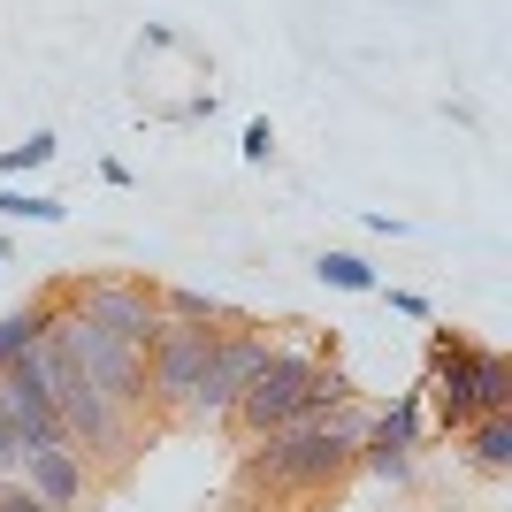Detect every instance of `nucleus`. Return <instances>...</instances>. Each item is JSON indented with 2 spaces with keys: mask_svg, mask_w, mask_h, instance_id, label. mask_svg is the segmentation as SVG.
<instances>
[{
  "mask_svg": "<svg viewBox=\"0 0 512 512\" xmlns=\"http://www.w3.org/2000/svg\"><path fill=\"white\" fill-rule=\"evenodd\" d=\"M360 428H367V406H360V398H344L329 421H299V428H276V436L245 444L237 482H245V490H268V497H321V490H337L344 474H352V459H360Z\"/></svg>",
  "mask_w": 512,
  "mask_h": 512,
  "instance_id": "obj_1",
  "label": "nucleus"
},
{
  "mask_svg": "<svg viewBox=\"0 0 512 512\" xmlns=\"http://www.w3.org/2000/svg\"><path fill=\"white\" fill-rule=\"evenodd\" d=\"M344 398H360V390H352V375H344L337 360H321L314 344L268 337V360H260V375L245 383V398L230 406V428L245 444H260V436H276V428L329 421Z\"/></svg>",
  "mask_w": 512,
  "mask_h": 512,
  "instance_id": "obj_2",
  "label": "nucleus"
},
{
  "mask_svg": "<svg viewBox=\"0 0 512 512\" xmlns=\"http://www.w3.org/2000/svg\"><path fill=\"white\" fill-rule=\"evenodd\" d=\"M39 375H46V398H54V413H62V436L85 459H123L130 451V436H138V421L130 413H115L107 406V390L85 375V360L69 352V337H62V321H54V306H46V337H39Z\"/></svg>",
  "mask_w": 512,
  "mask_h": 512,
  "instance_id": "obj_3",
  "label": "nucleus"
},
{
  "mask_svg": "<svg viewBox=\"0 0 512 512\" xmlns=\"http://www.w3.org/2000/svg\"><path fill=\"white\" fill-rule=\"evenodd\" d=\"M69 306H77L100 337L130 344V352H146V344L161 337V283H146V276H92V283L69 291Z\"/></svg>",
  "mask_w": 512,
  "mask_h": 512,
  "instance_id": "obj_4",
  "label": "nucleus"
},
{
  "mask_svg": "<svg viewBox=\"0 0 512 512\" xmlns=\"http://www.w3.org/2000/svg\"><path fill=\"white\" fill-rule=\"evenodd\" d=\"M482 352H490V344H467V337H451V329L428 337L421 406H436V428H444V436L482 421V398H474V390H482Z\"/></svg>",
  "mask_w": 512,
  "mask_h": 512,
  "instance_id": "obj_5",
  "label": "nucleus"
},
{
  "mask_svg": "<svg viewBox=\"0 0 512 512\" xmlns=\"http://www.w3.org/2000/svg\"><path fill=\"white\" fill-rule=\"evenodd\" d=\"M260 360H268V329H253V321H230V329L214 337V360H207V375H199V390H192V406H184V421L222 428V421H230V406L245 398V383L260 375Z\"/></svg>",
  "mask_w": 512,
  "mask_h": 512,
  "instance_id": "obj_6",
  "label": "nucleus"
},
{
  "mask_svg": "<svg viewBox=\"0 0 512 512\" xmlns=\"http://www.w3.org/2000/svg\"><path fill=\"white\" fill-rule=\"evenodd\" d=\"M222 329H230V321H222ZM222 329H176V321H161V337L146 344V398L161 413L192 406V390H199V375H207L214 337H222Z\"/></svg>",
  "mask_w": 512,
  "mask_h": 512,
  "instance_id": "obj_7",
  "label": "nucleus"
},
{
  "mask_svg": "<svg viewBox=\"0 0 512 512\" xmlns=\"http://www.w3.org/2000/svg\"><path fill=\"white\" fill-rule=\"evenodd\" d=\"M16 482L39 497L46 512H77L85 490H92V459L77 444H46V451H31V459L16 467Z\"/></svg>",
  "mask_w": 512,
  "mask_h": 512,
  "instance_id": "obj_8",
  "label": "nucleus"
},
{
  "mask_svg": "<svg viewBox=\"0 0 512 512\" xmlns=\"http://www.w3.org/2000/svg\"><path fill=\"white\" fill-rule=\"evenodd\" d=\"M46 306H54V299H31V306H16V314H0V367H16V360H31V352H39Z\"/></svg>",
  "mask_w": 512,
  "mask_h": 512,
  "instance_id": "obj_9",
  "label": "nucleus"
},
{
  "mask_svg": "<svg viewBox=\"0 0 512 512\" xmlns=\"http://www.w3.org/2000/svg\"><path fill=\"white\" fill-rule=\"evenodd\" d=\"M161 321H176V329H222V299L214 291H184V283H161Z\"/></svg>",
  "mask_w": 512,
  "mask_h": 512,
  "instance_id": "obj_10",
  "label": "nucleus"
},
{
  "mask_svg": "<svg viewBox=\"0 0 512 512\" xmlns=\"http://www.w3.org/2000/svg\"><path fill=\"white\" fill-rule=\"evenodd\" d=\"M459 436H467V451H474L482 474H512V413H490V421L459 428Z\"/></svg>",
  "mask_w": 512,
  "mask_h": 512,
  "instance_id": "obj_11",
  "label": "nucleus"
},
{
  "mask_svg": "<svg viewBox=\"0 0 512 512\" xmlns=\"http://www.w3.org/2000/svg\"><path fill=\"white\" fill-rule=\"evenodd\" d=\"M314 276L329 283V291H383V276H375V268H367L360 253H337V245H329V253L314 260Z\"/></svg>",
  "mask_w": 512,
  "mask_h": 512,
  "instance_id": "obj_12",
  "label": "nucleus"
},
{
  "mask_svg": "<svg viewBox=\"0 0 512 512\" xmlns=\"http://www.w3.org/2000/svg\"><path fill=\"white\" fill-rule=\"evenodd\" d=\"M54 153H62V138H54V130H31L23 146H0V176H31V169H46Z\"/></svg>",
  "mask_w": 512,
  "mask_h": 512,
  "instance_id": "obj_13",
  "label": "nucleus"
},
{
  "mask_svg": "<svg viewBox=\"0 0 512 512\" xmlns=\"http://www.w3.org/2000/svg\"><path fill=\"white\" fill-rule=\"evenodd\" d=\"M474 398H482V421H490V413H512V360L505 352H482V390H474Z\"/></svg>",
  "mask_w": 512,
  "mask_h": 512,
  "instance_id": "obj_14",
  "label": "nucleus"
},
{
  "mask_svg": "<svg viewBox=\"0 0 512 512\" xmlns=\"http://www.w3.org/2000/svg\"><path fill=\"white\" fill-rule=\"evenodd\" d=\"M0 214L8 222H62V199H46V192H16V184H0Z\"/></svg>",
  "mask_w": 512,
  "mask_h": 512,
  "instance_id": "obj_15",
  "label": "nucleus"
},
{
  "mask_svg": "<svg viewBox=\"0 0 512 512\" xmlns=\"http://www.w3.org/2000/svg\"><path fill=\"white\" fill-rule=\"evenodd\" d=\"M352 467H367L375 482H406V474H413V451H360Z\"/></svg>",
  "mask_w": 512,
  "mask_h": 512,
  "instance_id": "obj_16",
  "label": "nucleus"
},
{
  "mask_svg": "<svg viewBox=\"0 0 512 512\" xmlns=\"http://www.w3.org/2000/svg\"><path fill=\"white\" fill-rule=\"evenodd\" d=\"M268 153H276V130H268V115H260V123H245V161H268Z\"/></svg>",
  "mask_w": 512,
  "mask_h": 512,
  "instance_id": "obj_17",
  "label": "nucleus"
},
{
  "mask_svg": "<svg viewBox=\"0 0 512 512\" xmlns=\"http://www.w3.org/2000/svg\"><path fill=\"white\" fill-rule=\"evenodd\" d=\"M0 512H46V505L23 490V482H0Z\"/></svg>",
  "mask_w": 512,
  "mask_h": 512,
  "instance_id": "obj_18",
  "label": "nucleus"
},
{
  "mask_svg": "<svg viewBox=\"0 0 512 512\" xmlns=\"http://www.w3.org/2000/svg\"><path fill=\"white\" fill-rule=\"evenodd\" d=\"M383 299L398 306V314H406V321H428V299H421V291H383Z\"/></svg>",
  "mask_w": 512,
  "mask_h": 512,
  "instance_id": "obj_19",
  "label": "nucleus"
},
{
  "mask_svg": "<svg viewBox=\"0 0 512 512\" xmlns=\"http://www.w3.org/2000/svg\"><path fill=\"white\" fill-rule=\"evenodd\" d=\"M0 260H8V237H0Z\"/></svg>",
  "mask_w": 512,
  "mask_h": 512,
  "instance_id": "obj_20",
  "label": "nucleus"
}]
</instances>
